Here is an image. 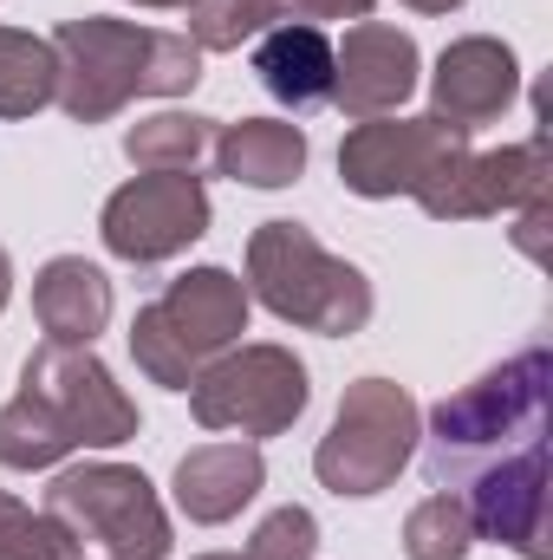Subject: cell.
Returning a JSON list of instances; mask_svg holds the SVG:
<instances>
[{
    "label": "cell",
    "mask_w": 553,
    "mask_h": 560,
    "mask_svg": "<svg viewBox=\"0 0 553 560\" xmlns=\"http://www.w3.org/2000/svg\"><path fill=\"white\" fill-rule=\"evenodd\" d=\"M548 183H553L548 138L502 143V150H462L449 170H436L423 183L416 209L436 215V222H475V215H502V209L548 202Z\"/></svg>",
    "instance_id": "cell-11"
},
{
    "label": "cell",
    "mask_w": 553,
    "mask_h": 560,
    "mask_svg": "<svg viewBox=\"0 0 553 560\" xmlns=\"http://www.w3.org/2000/svg\"><path fill=\"white\" fill-rule=\"evenodd\" d=\"M59 52V105L79 125L118 118L131 98H183L202 79V52L189 33H150L131 20H66L52 33Z\"/></svg>",
    "instance_id": "cell-1"
},
{
    "label": "cell",
    "mask_w": 553,
    "mask_h": 560,
    "mask_svg": "<svg viewBox=\"0 0 553 560\" xmlns=\"http://www.w3.org/2000/svg\"><path fill=\"white\" fill-rule=\"evenodd\" d=\"M189 39L196 52H242L248 39H261L268 26L286 20L280 0H189Z\"/></svg>",
    "instance_id": "cell-22"
},
{
    "label": "cell",
    "mask_w": 553,
    "mask_h": 560,
    "mask_svg": "<svg viewBox=\"0 0 553 560\" xmlns=\"http://www.w3.org/2000/svg\"><path fill=\"white\" fill-rule=\"evenodd\" d=\"M72 430L52 418L33 392H20L13 405H0V463L7 469H52L59 456H72Z\"/></svg>",
    "instance_id": "cell-21"
},
{
    "label": "cell",
    "mask_w": 553,
    "mask_h": 560,
    "mask_svg": "<svg viewBox=\"0 0 553 560\" xmlns=\"http://www.w3.org/2000/svg\"><path fill=\"white\" fill-rule=\"evenodd\" d=\"M215 170L248 183V189H286L299 183L306 170V131L286 125V118H242V125H222L215 131Z\"/></svg>",
    "instance_id": "cell-18"
},
{
    "label": "cell",
    "mask_w": 553,
    "mask_h": 560,
    "mask_svg": "<svg viewBox=\"0 0 553 560\" xmlns=\"http://www.w3.org/2000/svg\"><path fill=\"white\" fill-rule=\"evenodd\" d=\"M98 235L118 261L156 268L209 235V189L196 170H143L105 202Z\"/></svg>",
    "instance_id": "cell-8"
},
{
    "label": "cell",
    "mask_w": 553,
    "mask_h": 560,
    "mask_svg": "<svg viewBox=\"0 0 553 560\" xmlns=\"http://www.w3.org/2000/svg\"><path fill=\"white\" fill-rule=\"evenodd\" d=\"M138 7H189V0H138Z\"/></svg>",
    "instance_id": "cell-29"
},
{
    "label": "cell",
    "mask_w": 553,
    "mask_h": 560,
    "mask_svg": "<svg viewBox=\"0 0 553 560\" xmlns=\"http://www.w3.org/2000/svg\"><path fill=\"white\" fill-rule=\"evenodd\" d=\"M0 560H85V541L59 515H33L26 502L0 495Z\"/></svg>",
    "instance_id": "cell-24"
},
{
    "label": "cell",
    "mask_w": 553,
    "mask_h": 560,
    "mask_svg": "<svg viewBox=\"0 0 553 560\" xmlns=\"http://www.w3.org/2000/svg\"><path fill=\"white\" fill-rule=\"evenodd\" d=\"M255 79L286 112H313L332 98V39L319 26H268L255 39Z\"/></svg>",
    "instance_id": "cell-17"
},
{
    "label": "cell",
    "mask_w": 553,
    "mask_h": 560,
    "mask_svg": "<svg viewBox=\"0 0 553 560\" xmlns=\"http://www.w3.org/2000/svg\"><path fill=\"white\" fill-rule=\"evenodd\" d=\"M548 392H553V359L548 346L515 352L508 365L482 372L456 398H443L423 430V469L436 489H462L475 469L541 443L548 430Z\"/></svg>",
    "instance_id": "cell-2"
},
{
    "label": "cell",
    "mask_w": 553,
    "mask_h": 560,
    "mask_svg": "<svg viewBox=\"0 0 553 560\" xmlns=\"http://www.w3.org/2000/svg\"><path fill=\"white\" fill-rule=\"evenodd\" d=\"M469 548H475V522H469V502L456 489H436L411 509V522H404L411 560H462Z\"/></svg>",
    "instance_id": "cell-23"
},
{
    "label": "cell",
    "mask_w": 553,
    "mask_h": 560,
    "mask_svg": "<svg viewBox=\"0 0 553 560\" xmlns=\"http://www.w3.org/2000/svg\"><path fill=\"white\" fill-rule=\"evenodd\" d=\"M248 300L326 339H352L372 319V280L352 261L326 255L299 222H261L248 235Z\"/></svg>",
    "instance_id": "cell-4"
},
{
    "label": "cell",
    "mask_w": 553,
    "mask_h": 560,
    "mask_svg": "<svg viewBox=\"0 0 553 560\" xmlns=\"http://www.w3.org/2000/svg\"><path fill=\"white\" fill-rule=\"evenodd\" d=\"M215 143V118H196V112H156L125 131V156L138 170H196Z\"/></svg>",
    "instance_id": "cell-20"
},
{
    "label": "cell",
    "mask_w": 553,
    "mask_h": 560,
    "mask_svg": "<svg viewBox=\"0 0 553 560\" xmlns=\"http://www.w3.org/2000/svg\"><path fill=\"white\" fill-rule=\"evenodd\" d=\"M313 548H319V522L286 502V509H274V515L255 528V541H248L242 560H313Z\"/></svg>",
    "instance_id": "cell-25"
},
{
    "label": "cell",
    "mask_w": 553,
    "mask_h": 560,
    "mask_svg": "<svg viewBox=\"0 0 553 560\" xmlns=\"http://www.w3.org/2000/svg\"><path fill=\"white\" fill-rule=\"evenodd\" d=\"M46 515H59L72 535H92L111 560H169V515L143 469L125 463L59 469L46 489Z\"/></svg>",
    "instance_id": "cell-6"
},
{
    "label": "cell",
    "mask_w": 553,
    "mask_h": 560,
    "mask_svg": "<svg viewBox=\"0 0 553 560\" xmlns=\"http://www.w3.org/2000/svg\"><path fill=\"white\" fill-rule=\"evenodd\" d=\"M202 560H242V555H202Z\"/></svg>",
    "instance_id": "cell-30"
},
{
    "label": "cell",
    "mask_w": 553,
    "mask_h": 560,
    "mask_svg": "<svg viewBox=\"0 0 553 560\" xmlns=\"http://www.w3.org/2000/svg\"><path fill=\"white\" fill-rule=\"evenodd\" d=\"M280 7H293L306 26H319V20H365L372 13V0H280Z\"/></svg>",
    "instance_id": "cell-26"
},
{
    "label": "cell",
    "mask_w": 553,
    "mask_h": 560,
    "mask_svg": "<svg viewBox=\"0 0 553 560\" xmlns=\"http://www.w3.org/2000/svg\"><path fill=\"white\" fill-rule=\"evenodd\" d=\"M7 293H13V261H7V248H0V306H7Z\"/></svg>",
    "instance_id": "cell-28"
},
{
    "label": "cell",
    "mask_w": 553,
    "mask_h": 560,
    "mask_svg": "<svg viewBox=\"0 0 553 560\" xmlns=\"http://www.w3.org/2000/svg\"><path fill=\"white\" fill-rule=\"evenodd\" d=\"M404 7H416V13H456L462 0H404Z\"/></svg>",
    "instance_id": "cell-27"
},
{
    "label": "cell",
    "mask_w": 553,
    "mask_h": 560,
    "mask_svg": "<svg viewBox=\"0 0 553 560\" xmlns=\"http://www.w3.org/2000/svg\"><path fill=\"white\" fill-rule=\"evenodd\" d=\"M248 280L228 268H189L183 280L163 287V300L138 306L131 319V359L150 385L189 392L209 359L242 346L248 332Z\"/></svg>",
    "instance_id": "cell-3"
},
{
    "label": "cell",
    "mask_w": 553,
    "mask_h": 560,
    "mask_svg": "<svg viewBox=\"0 0 553 560\" xmlns=\"http://www.w3.org/2000/svg\"><path fill=\"white\" fill-rule=\"evenodd\" d=\"M469 150V131L443 118H365L339 143V183L352 196H423L436 170H449Z\"/></svg>",
    "instance_id": "cell-10"
},
{
    "label": "cell",
    "mask_w": 553,
    "mask_h": 560,
    "mask_svg": "<svg viewBox=\"0 0 553 560\" xmlns=\"http://www.w3.org/2000/svg\"><path fill=\"white\" fill-rule=\"evenodd\" d=\"M469 482L475 489L462 502H469L475 541H502L521 560H553V548H548V443H528V450L475 469Z\"/></svg>",
    "instance_id": "cell-12"
},
{
    "label": "cell",
    "mask_w": 553,
    "mask_h": 560,
    "mask_svg": "<svg viewBox=\"0 0 553 560\" xmlns=\"http://www.w3.org/2000/svg\"><path fill=\"white\" fill-rule=\"evenodd\" d=\"M261 482H268V463L248 436L242 443H202L176 463V509L189 522L215 528V522H235L261 495Z\"/></svg>",
    "instance_id": "cell-15"
},
{
    "label": "cell",
    "mask_w": 553,
    "mask_h": 560,
    "mask_svg": "<svg viewBox=\"0 0 553 560\" xmlns=\"http://www.w3.org/2000/svg\"><path fill=\"white\" fill-rule=\"evenodd\" d=\"M306 398H313L306 365L286 346H228L189 385V411L202 430H242L248 443L293 430Z\"/></svg>",
    "instance_id": "cell-7"
},
{
    "label": "cell",
    "mask_w": 553,
    "mask_h": 560,
    "mask_svg": "<svg viewBox=\"0 0 553 560\" xmlns=\"http://www.w3.org/2000/svg\"><path fill=\"white\" fill-rule=\"evenodd\" d=\"M33 313L46 326V339L59 346H92L111 319V280L98 275L85 255H59L33 280Z\"/></svg>",
    "instance_id": "cell-16"
},
{
    "label": "cell",
    "mask_w": 553,
    "mask_h": 560,
    "mask_svg": "<svg viewBox=\"0 0 553 560\" xmlns=\"http://www.w3.org/2000/svg\"><path fill=\"white\" fill-rule=\"evenodd\" d=\"M416 398L391 378H358L339 398V418L313 450V476L332 495H378L404 476V463L416 456Z\"/></svg>",
    "instance_id": "cell-5"
},
{
    "label": "cell",
    "mask_w": 553,
    "mask_h": 560,
    "mask_svg": "<svg viewBox=\"0 0 553 560\" xmlns=\"http://www.w3.org/2000/svg\"><path fill=\"white\" fill-rule=\"evenodd\" d=\"M59 98V52L39 33L0 26V118H33Z\"/></svg>",
    "instance_id": "cell-19"
},
{
    "label": "cell",
    "mask_w": 553,
    "mask_h": 560,
    "mask_svg": "<svg viewBox=\"0 0 553 560\" xmlns=\"http://www.w3.org/2000/svg\"><path fill=\"white\" fill-rule=\"evenodd\" d=\"M521 92V66L502 39L489 33H469L456 46H443L436 59V79H430V118L456 125V131H482L495 125Z\"/></svg>",
    "instance_id": "cell-14"
},
{
    "label": "cell",
    "mask_w": 553,
    "mask_h": 560,
    "mask_svg": "<svg viewBox=\"0 0 553 560\" xmlns=\"http://www.w3.org/2000/svg\"><path fill=\"white\" fill-rule=\"evenodd\" d=\"M416 92V39L385 26V20H358L345 33V46H332V105L365 125V118H391Z\"/></svg>",
    "instance_id": "cell-13"
},
{
    "label": "cell",
    "mask_w": 553,
    "mask_h": 560,
    "mask_svg": "<svg viewBox=\"0 0 553 560\" xmlns=\"http://www.w3.org/2000/svg\"><path fill=\"white\" fill-rule=\"evenodd\" d=\"M20 392H33L52 418L72 430L79 450H118L138 436V405L118 392V378L105 372V359L92 346H59L46 339L26 372H20Z\"/></svg>",
    "instance_id": "cell-9"
}]
</instances>
